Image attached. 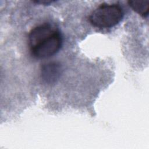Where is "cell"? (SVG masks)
<instances>
[{"instance_id": "cell-1", "label": "cell", "mask_w": 149, "mask_h": 149, "mask_svg": "<svg viewBox=\"0 0 149 149\" xmlns=\"http://www.w3.org/2000/svg\"><path fill=\"white\" fill-rule=\"evenodd\" d=\"M28 38L30 52L38 59L53 56L62 45V36L59 30L49 23H44L32 29Z\"/></svg>"}, {"instance_id": "cell-2", "label": "cell", "mask_w": 149, "mask_h": 149, "mask_svg": "<svg viewBox=\"0 0 149 149\" xmlns=\"http://www.w3.org/2000/svg\"><path fill=\"white\" fill-rule=\"evenodd\" d=\"M123 16V9L119 4L104 3L91 12L89 21L96 27L111 28L118 24L122 20Z\"/></svg>"}, {"instance_id": "cell-3", "label": "cell", "mask_w": 149, "mask_h": 149, "mask_svg": "<svg viewBox=\"0 0 149 149\" xmlns=\"http://www.w3.org/2000/svg\"><path fill=\"white\" fill-rule=\"evenodd\" d=\"M62 66L58 62H48L43 64L41 68V77L48 84L56 83L62 73Z\"/></svg>"}, {"instance_id": "cell-4", "label": "cell", "mask_w": 149, "mask_h": 149, "mask_svg": "<svg viewBox=\"0 0 149 149\" xmlns=\"http://www.w3.org/2000/svg\"><path fill=\"white\" fill-rule=\"evenodd\" d=\"M130 8L140 16L146 17L148 15L149 1L140 0H130L127 2Z\"/></svg>"}, {"instance_id": "cell-5", "label": "cell", "mask_w": 149, "mask_h": 149, "mask_svg": "<svg viewBox=\"0 0 149 149\" xmlns=\"http://www.w3.org/2000/svg\"><path fill=\"white\" fill-rule=\"evenodd\" d=\"M53 1H35V2L40 3V4H49L50 3H52Z\"/></svg>"}]
</instances>
